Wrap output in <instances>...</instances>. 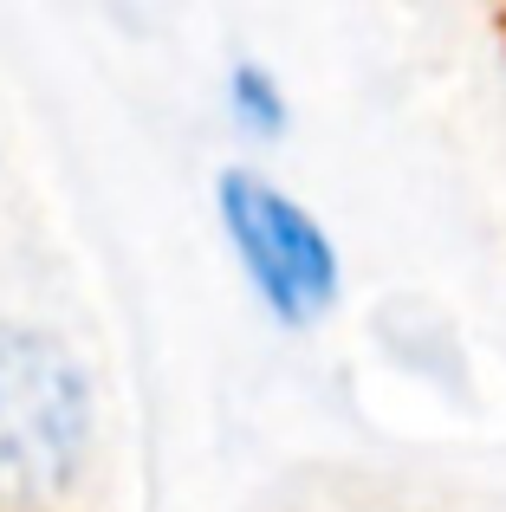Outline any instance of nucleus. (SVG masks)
<instances>
[{
	"instance_id": "obj_2",
	"label": "nucleus",
	"mask_w": 506,
	"mask_h": 512,
	"mask_svg": "<svg viewBox=\"0 0 506 512\" xmlns=\"http://www.w3.org/2000/svg\"><path fill=\"white\" fill-rule=\"evenodd\" d=\"M221 227H228L241 273L286 325H312L338 299V253L325 227L299 208L279 182L253 169L221 175Z\"/></svg>"
},
{
	"instance_id": "obj_1",
	"label": "nucleus",
	"mask_w": 506,
	"mask_h": 512,
	"mask_svg": "<svg viewBox=\"0 0 506 512\" xmlns=\"http://www.w3.org/2000/svg\"><path fill=\"white\" fill-rule=\"evenodd\" d=\"M91 383L46 331L0 325V512H52L85 474Z\"/></svg>"
},
{
	"instance_id": "obj_3",
	"label": "nucleus",
	"mask_w": 506,
	"mask_h": 512,
	"mask_svg": "<svg viewBox=\"0 0 506 512\" xmlns=\"http://www.w3.org/2000/svg\"><path fill=\"white\" fill-rule=\"evenodd\" d=\"M234 98H241V117H247V124H260V130H279V124H286V111H279L266 72H241V78H234Z\"/></svg>"
}]
</instances>
